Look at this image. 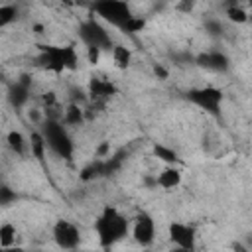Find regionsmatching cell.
<instances>
[{
  "instance_id": "obj_1",
  "label": "cell",
  "mask_w": 252,
  "mask_h": 252,
  "mask_svg": "<svg viewBox=\"0 0 252 252\" xmlns=\"http://www.w3.org/2000/svg\"><path fill=\"white\" fill-rule=\"evenodd\" d=\"M130 230L128 219L114 207H106L94 220V232L98 236L100 246H112L122 240Z\"/></svg>"
},
{
  "instance_id": "obj_2",
  "label": "cell",
  "mask_w": 252,
  "mask_h": 252,
  "mask_svg": "<svg viewBox=\"0 0 252 252\" xmlns=\"http://www.w3.org/2000/svg\"><path fill=\"white\" fill-rule=\"evenodd\" d=\"M41 67H45L51 73H61L65 69H77L79 65V55L73 45H43L41 55H39Z\"/></svg>"
},
{
  "instance_id": "obj_3",
  "label": "cell",
  "mask_w": 252,
  "mask_h": 252,
  "mask_svg": "<svg viewBox=\"0 0 252 252\" xmlns=\"http://www.w3.org/2000/svg\"><path fill=\"white\" fill-rule=\"evenodd\" d=\"M41 134H43V138H45L47 148H49L53 154H57V156L63 158V159H71L75 146H73V140H71L67 128L63 126V122L53 120V118L47 120V122L43 124Z\"/></svg>"
},
{
  "instance_id": "obj_4",
  "label": "cell",
  "mask_w": 252,
  "mask_h": 252,
  "mask_svg": "<svg viewBox=\"0 0 252 252\" xmlns=\"http://www.w3.org/2000/svg\"><path fill=\"white\" fill-rule=\"evenodd\" d=\"M79 37L87 47H96V49H110L112 51V37L106 32V28L94 20V18H87L85 22H81L79 26Z\"/></svg>"
},
{
  "instance_id": "obj_5",
  "label": "cell",
  "mask_w": 252,
  "mask_h": 252,
  "mask_svg": "<svg viewBox=\"0 0 252 252\" xmlns=\"http://www.w3.org/2000/svg\"><path fill=\"white\" fill-rule=\"evenodd\" d=\"M93 10L108 24L116 26V28H124L128 24V20L132 18V12H130V6L126 2H120V0H102V2H96L93 6Z\"/></svg>"
},
{
  "instance_id": "obj_6",
  "label": "cell",
  "mask_w": 252,
  "mask_h": 252,
  "mask_svg": "<svg viewBox=\"0 0 252 252\" xmlns=\"http://www.w3.org/2000/svg\"><path fill=\"white\" fill-rule=\"evenodd\" d=\"M187 98L197 104L199 108L211 112V114H219L220 102H222V93L215 87H201V89H191L187 93Z\"/></svg>"
},
{
  "instance_id": "obj_7",
  "label": "cell",
  "mask_w": 252,
  "mask_h": 252,
  "mask_svg": "<svg viewBox=\"0 0 252 252\" xmlns=\"http://www.w3.org/2000/svg\"><path fill=\"white\" fill-rule=\"evenodd\" d=\"M53 240L61 250H75L81 242V232L71 220H57L53 224Z\"/></svg>"
},
{
  "instance_id": "obj_8",
  "label": "cell",
  "mask_w": 252,
  "mask_h": 252,
  "mask_svg": "<svg viewBox=\"0 0 252 252\" xmlns=\"http://www.w3.org/2000/svg\"><path fill=\"white\" fill-rule=\"evenodd\" d=\"M132 236L138 244L150 246L156 240V222L148 213H140L132 224Z\"/></svg>"
},
{
  "instance_id": "obj_9",
  "label": "cell",
  "mask_w": 252,
  "mask_h": 252,
  "mask_svg": "<svg viewBox=\"0 0 252 252\" xmlns=\"http://www.w3.org/2000/svg\"><path fill=\"white\" fill-rule=\"evenodd\" d=\"M169 238H171V242H173L177 248H185V250L195 252L197 236H195V228H193L191 224H185V222H171V224H169Z\"/></svg>"
},
{
  "instance_id": "obj_10",
  "label": "cell",
  "mask_w": 252,
  "mask_h": 252,
  "mask_svg": "<svg viewBox=\"0 0 252 252\" xmlns=\"http://www.w3.org/2000/svg\"><path fill=\"white\" fill-rule=\"evenodd\" d=\"M197 63L205 69H211V71H226L228 67V59L220 53V51H207V53H201L197 57Z\"/></svg>"
},
{
  "instance_id": "obj_11",
  "label": "cell",
  "mask_w": 252,
  "mask_h": 252,
  "mask_svg": "<svg viewBox=\"0 0 252 252\" xmlns=\"http://www.w3.org/2000/svg\"><path fill=\"white\" fill-rule=\"evenodd\" d=\"M116 93V87L106 81V79H91V85H89V94L94 98V100H104L108 96H112Z\"/></svg>"
},
{
  "instance_id": "obj_12",
  "label": "cell",
  "mask_w": 252,
  "mask_h": 252,
  "mask_svg": "<svg viewBox=\"0 0 252 252\" xmlns=\"http://www.w3.org/2000/svg\"><path fill=\"white\" fill-rule=\"evenodd\" d=\"M156 181H158V185L161 189H175L181 183V171L177 167H173V165H167V167H163L159 171Z\"/></svg>"
},
{
  "instance_id": "obj_13",
  "label": "cell",
  "mask_w": 252,
  "mask_h": 252,
  "mask_svg": "<svg viewBox=\"0 0 252 252\" xmlns=\"http://www.w3.org/2000/svg\"><path fill=\"white\" fill-rule=\"evenodd\" d=\"M130 61H132V53H130V49L126 45L118 43V45L112 47V63H114V67L126 69L130 65Z\"/></svg>"
},
{
  "instance_id": "obj_14",
  "label": "cell",
  "mask_w": 252,
  "mask_h": 252,
  "mask_svg": "<svg viewBox=\"0 0 252 252\" xmlns=\"http://www.w3.org/2000/svg\"><path fill=\"white\" fill-rule=\"evenodd\" d=\"M30 96V89H28V81H18L12 91H10V100L14 106H22Z\"/></svg>"
},
{
  "instance_id": "obj_15",
  "label": "cell",
  "mask_w": 252,
  "mask_h": 252,
  "mask_svg": "<svg viewBox=\"0 0 252 252\" xmlns=\"http://www.w3.org/2000/svg\"><path fill=\"white\" fill-rule=\"evenodd\" d=\"M83 120H85L83 108H81L77 102L69 104L67 110H65V114H63V124H67V126H79Z\"/></svg>"
},
{
  "instance_id": "obj_16",
  "label": "cell",
  "mask_w": 252,
  "mask_h": 252,
  "mask_svg": "<svg viewBox=\"0 0 252 252\" xmlns=\"http://www.w3.org/2000/svg\"><path fill=\"white\" fill-rule=\"evenodd\" d=\"M30 148H32V154H33L37 159H43L47 144H45V138H43V134H41V132H32V138H30Z\"/></svg>"
},
{
  "instance_id": "obj_17",
  "label": "cell",
  "mask_w": 252,
  "mask_h": 252,
  "mask_svg": "<svg viewBox=\"0 0 252 252\" xmlns=\"http://www.w3.org/2000/svg\"><path fill=\"white\" fill-rule=\"evenodd\" d=\"M8 246H16V226L4 222L0 226V248H8Z\"/></svg>"
},
{
  "instance_id": "obj_18",
  "label": "cell",
  "mask_w": 252,
  "mask_h": 252,
  "mask_svg": "<svg viewBox=\"0 0 252 252\" xmlns=\"http://www.w3.org/2000/svg\"><path fill=\"white\" fill-rule=\"evenodd\" d=\"M6 142H8V146L12 148V152H16V154H20V156L24 154V150H26V140H24L22 132H18V130L8 132Z\"/></svg>"
},
{
  "instance_id": "obj_19",
  "label": "cell",
  "mask_w": 252,
  "mask_h": 252,
  "mask_svg": "<svg viewBox=\"0 0 252 252\" xmlns=\"http://www.w3.org/2000/svg\"><path fill=\"white\" fill-rule=\"evenodd\" d=\"M226 16H228V20H232V22H236V24H244V22L250 20V14H248L244 8L236 6V4H232V6L226 10Z\"/></svg>"
},
{
  "instance_id": "obj_20",
  "label": "cell",
  "mask_w": 252,
  "mask_h": 252,
  "mask_svg": "<svg viewBox=\"0 0 252 252\" xmlns=\"http://www.w3.org/2000/svg\"><path fill=\"white\" fill-rule=\"evenodd\" d=\"M154 154H156L161 161H167V163H175V161H177V154H175L171 148H167V146L158 144V146L154 148Z\"/></svg>"
},
{
  "instance_id": "obj_21",
  "label": "cell",
  "mask_w": 252,
  "mask_h": 252,
  "mask_svg": "<svg viewBox=\"0 0 252 252\" xmlns=\"http://www.w3.org/2000/svg\"><path fill=\"white\" fill-rule=\"evenodd\" d=\"M14 20H16V6H12V4L0 6V26H6Z\"/></svg>"
},
{
  "instance_id": "obj_22",
  "label": "cell",
  "mask_w": 252,
  "mask_h": 252,
  "mask_svg": "<svg viewBox=\"0 0 252 252\" xmlns=\"http://www.w3.org/2000/svg\"><path fill=\"white\" fill-rule=\"evenodd\" d=\"M146 26V22L142 20V18H138V16H132L130 20H128V24L122 28L124 32H128V33H134V32H142V28Z\"/></svg>"
},
{
  "instance_id": "obj_23",
  "label": "cell",
  "mask_w": 252,
  "mask_h": 252,
  "mask_svg": "<svg viewBox=\"0 0 252 252\" xmlns=\"http://www.w3.org/2000/svg\"><path fill=\"white\" fill-rule=\"evenodd\" d=\"M87 57H89V63H98V57H100V49L96 47H87Z\"/></svg>"
},
{
  "instance_id": "obj_24",
  "label": "cell",
  "mask_w": 252,
  "mask_h": 252,
  "mask_svg": "<svg viewBox=\"0 0 252 252\" xmlns=\"http://www.w3.org/2000/svg\"><path fill=\"white\" fill-rule=\"evenodd\" d=\"M10 199H16V195H14V193H10V189H8V187H4V189H2V195H0L2 205H8V201H10Z\"/></svg>"
},
{
  "instance_id": "obj_25",
  "label": "cell",
  "mask_w": 252,
  "mask_h": 252,
  "mask_svg": "<svg viewBox=\"0 0 252 252\" xmlns=\"http://www.w3.org/2000/svg\"><path fill=\"white\" fill-rule=\"evenodd\" d=\"M108 152H110V146L104 142V144H100V146H98V150H96V156H98V158H106V154H108Z\"/></svg>"
},
{
  "instance_id": "obj_26",
  "label": "cell",
  "mask_w": 252,
  "mask_h": 252,
  "mask_svg": "<svg viewBox=\"0 0 252 252\" xmlns=\"http://www.w3.org/2000/svg\"><path fill=\"white\" fill-rule=\"evenodd\" d=\"M154 73H156L159 79H167V71H165L161 65H156V67H154Z\"/></svg>"
},
{
  "instance_id": "obj_27",
  "label": "cell",
  "mask_w": 252,
  "mask_h": 252,
  "mask_svg": "<svg viewBox=\"0 0 252 252\" xmlns=\"http://www.w3.org/2000/svg\"><path fill=\"white\" fill-rule=\"evenodd\" d=\"M43 102H45L47 106H53V104H55V94H53V93H47V94L43 96Z\"/></svg>"
},
{
  "instance_id": "obj_28",
  "label": "cell",
  "mask_w": 252,
  "mask_h": 252,
  "mask_svg": "<svg viewBox=\"0 0 252 252\" xmlns=\"http://www.w3.org/2000/svg\"><path fill=\"white\" fill-rule=\"evenodd\" d=\"M0 252H22V248H18V246H8V248H0Z\"/></svg>"
},
{
  "instance_id": "obj_29",
  "label": "cell",
  "mask_w": 252,
  "mask_h": 252,
  "mask_svg": "<svg viewBox=\"0 0 252 252\" xmlns=\"http://www.w3.org/2000/svg\"><path fill=\"white\" fill-rule=\"evenodd\" d=\"M169 252H191V250H185V248H177V246H175V248H171Z\"/></svg>"
},
{
  "instance_id": "obj_30",
  "label": "cell",
  "mask_w": 252,
  "mask_h": 252,
  "mask_svg": "<svg viewBox=\"0 0 252 252\" xmlns=\"http://www.w3.org/2000/svg\"><path fill=\"white\" fill-rule=\"evenodd\" d=\"M250 22H252V16H250Z\"/></svg>"
}]
</instances>
